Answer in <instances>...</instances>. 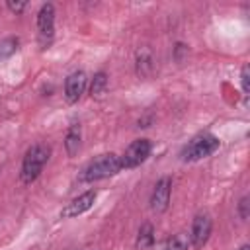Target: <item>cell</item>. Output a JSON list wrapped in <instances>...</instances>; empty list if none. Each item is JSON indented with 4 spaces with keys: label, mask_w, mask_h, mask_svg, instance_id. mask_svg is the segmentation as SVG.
Returning <instances> with one entry per match:
<instances>
[{
    "label": "cell",
    "mask_w": 250,
    "mask_h": 250,
    "mask_svg": "<svg viewBox=\"0 0 250 250\" xmlns=\"http://www.w3.org/2000/svg\"><path fill=\"white\" fill-rule=\"evenodd\" d=\"M107 90V74L104 70L96 72L94 78H92V84H90V94L92 98H102Z\"/></svg>",
    "instance_id": "obj_13"
},
{
    "label": "cell",
    "mask_w": 250,
    "mask_h": 250,
    "mask_svg": "<svg viewBox=\"0 0 250 250\" xmlns=\"http://www.w3.org/2000/svg\"><path fill=\"white\" fill-rule=\"evenodd\" d=\"M182 53H188V47L184 43H178L176 45V61H182Z\"/></svg>",
    "instance_id": "obj_19"
},
{
    "label": "cell",
    "mask_w": 250,
    "mask_h": 250,
    "mask_svg": "<svg viewBox=\"0 0 250 250\" xmlns=\"http://www.w3.org/2000/svg\"><path fill=\"white\" fill-rule=\"evenodd\" d=\"M211 229H213V221L207 213H199L193 217L191 223V232H189V244H193V248H203L211 236Z\"/></svg>",
    "instance_id": "obj_6"
},
{
    "label": "cell",
    "mask_w": 250,
    "mask_h": 250,
    "mask_svg": "<svg viewBox=\"0 0 250 250\" xmlns=\"http://www.w3.org/2000/svg\"><path fill=\"white\" fill-rule=\"evenodd\" d=\"M240 82H242V90H244V94H248L250 92V68L244 64L242 66V72H240Z\"/></svg>",
    "instance_id": "obj_17"
},
{
    "label": "cell",
    "mask_w": 250,
    "mask_h": 250,
    "mask_svg": "<svg viewBox=\"0 0 250 250\" xmlns=\"http://www.w3.org/2000/svg\"><path fill=\"white\" fill-rule=\"evenodd\" d=\"M51 158V146L45 143H35L27 148L23 162H21V170H20V178L23 184H31L39 178V174L43 172L45 164Z\"/></svg>",
    "instance_id": "obj_1"
},
{
    "label": "cell",
    "mask_w": 250,
    "mask_h": 250,
    "mask_svg": "<svg viewBox=\"0 0 250 250\" xmlns=\"http://www.w3.org/2000/svg\"><path fill=\"white\" fill-rule=\"evenodd\" d=\"M219 145H221V141L213 133H199L188 145H184V148L180 150V160L182 162H195V160L207 158L219 148Z\"/></svg>",
    "instance_id": "obj_3"
},
{
    "label": "cell",
    "mask_w": 250,
    "mask_h": 250,
    "mask_svg": "<svg viewBox=\"0 0 250 250\" xmlns=\"http://www.w3.org/2000/svg\"><path fill=\"white\" fill-rule=\"evenodd\" d=\"M170 193H172V178L170 176H164L152 188V193H150V209L154 213H164L168 209V205H170Z\"/></svg>",
    "instance_id": "obj_7"
},
{
    "label": "cell",
    "mask_w": 250,
    "mask_h": 250,
    "mask_svg": "<svg viewBox=\"0 0 250 250\" xmlns=\"http://www.w3.org/2000/svg\"><path fill=\"white\" fill-rule=\"evenodd\" d=\"M20 39L18 37H6L0 41V59H8L18 51Z\"/></svg>",
    "instance_id": "obj_15"
},
{
    "label": "cell",
    "mask_w": 250,
    "mask_h": 250,
    "mask_svg": "<svg viewBox=\"0 0 250 250\" xmlns=\"http://www.w3.org/2000/svg\"><path fill=\"white\" fill-rule=\"evenodd\" d=\"M94 201H96V191H94V189H88V191L80 193L78 197H74L70 203H66V205H64V209L61 211V217H62V219L78 217V215H82V213L90 211V209H92V205H94Z\"/></svg>",
    "instance_id": "obj_8"
},
{
    "label": "cell",
    "mask_w": 250,
    "mask_h": 250,
    "mask_svg": "<svg viewBox=\"0 0 250 250\" xmlns=\"http://www.w3.org/2000/svg\"><path fill=\"white\" fill-rule=\"evenodd\" d=\"M86 90V74L84 70H74L64 80V98L68 104H76Z\"/></svg>",
    "instance_id": "obj_9"
},
{
    "label": "cell",
    "mask_w": 250,
    "mask_h": 250,
    "mask_svg": "<svg viewBox=\"0 0 250 250\" xmlns=\"http://www.w3.org/2000/svg\"><path fill=\"white\" fill-rule=\"evenodd\" d=\"M150 150H152V145H150L148 139H137V141H133L125 148V152L119 156L121 158V168L131 170V168L141 166L150 156Z\"/></svg>",
    "instance_id": "obj_4"
},
{
    "label": "cell",
    "mask_w": 250,
    "mask_h": 250,
    "mask_svg": "<svg viewBox=\"0 0 250 250\" xmlns=\"http://www.w3.org/2000/svg\"><path fill=\"white\" fill-rule=\"evenodd\" d=\"M6 6H8L14 14H21V12L25 10V6H27V4H25V2H6Z\"/></svg>",
    "instance_id": "obj_18"
},
{
    "label": "cell",
    "mask_w": 250,
    "mask_h": 250,
    "mask_svg": "<svg viewBox=\"0 0 250 250\" xmlns=\"http://www.w3.org/2000/svg\"><path fill=\"white\" fill-rule=\"evenodd\" d=\"M152 66H154V62H152L150 51L148 49L137 51V74L139 76H148L152 72Z\"/></svg>",
    "instance_id": "obj_12"
},
{
    "label": "cell",
    "mask_w": 250,
    "mask_h": 250,
    "mask_svg": "<svg viewBox=\"0 0 250 250\" xmlns=\"http://www.w3.org/2000/svg\"><path fill=\"white\" fill-rule=\"evenodd\" d=\"M188 246H189V236L186 232H178L172 238H168L164 250H188Z\"/></svg>",
    "instance_id": "obj_14"
},
{
    "label": "cell",
    "mask_w": 250,
    "mask_h": 250,
    "mask_svg": "<svg viewBox=\"0 0 250 250\" xmlns=\"http://www.w3.org/2000/svg\"><path fill=\"white\" fill-rule=\"evenodd\" d=\"M123 168H121V158L113 152H105V154H100L98 158H94L80 174V180L82 182H98V180H104V178H109V176H115L119 174Z\"/></svg>",
    "instance_id": "obj_2"
},
{
    "label": "cell",
    "mask_w": 250,
    "mask_h": 250,
    "mask_svg": "<svg viewBox=\"0 0 250 250\" xmlns=\"http://www.w3.org/2000/svg\"><path fill=\"white\" fill-rule=\"evenodd\" d=\"M152 244H154V229H152L150 223H145V225L139 229L135 246H137V250H148Z\"/></svg>",
    "instance_id": "obj_11"
},
{
    "label": "cell",
    "mask_w": 250,
    "mask_h": 250,
    "mask_svg": "<svg viewBox=\"0 0 250 250\" xmlns=\"http://www.w3.org/2000/svg\"><path fill=\"white\" fill-rule=\"evenodd\" d=\"M80 139H82V135H80V125H78V123H72L70 129L66 131V137H64V148H66V154H68V156H74V154L78 152V148H80Z\"/></svg>",
    "instance_id": "obj_10"
},
{
    "label": "cell",
    "mask_w": 250,
    "mask_h": 250,
    "mask_svg": "<svg viewBox=\"0 0 250 250\" xmlns=\"http://www.w3.org/2000/svg\"><path fill=\"white\" fill-rule=\"evenodd\" d=\"M238 250H250V246H248V244H242V246H240Z\"/></svg>",
    "instance_id": "obj_20"
},
{
    "label": "cell",
    "mask_w": 250,
    "mask_h": 250,
    "mask_svg": "<svg viewBox=\"0 0 250 250\" xmlns=\"http://www.w3.org/2000/svg\"><path fill=\"white\" fill-rule=\"evenodd\" d=\"M37 31H39V43L45 49L55 35V6L49 2L43 4L37 14Z\"/></svg>",
    "instance_id": "obj_5"
},
{
    "label": "cell",
    "mask_w": 250,
    "mask_h": 250,
    "mask_svg": "<svg viewBox=\"0 0 250 250\" xmlns=\"http://www.w3.org/2000/svg\"><path fill=\"white\" fill-rule=\"evenodd\" d=\"M250 197L248 195H244L242 199H240V203H238V215H240V219H248V215H250Z\"/></svg>",
    "instance_id": "obj_16"
}]
</instances>
